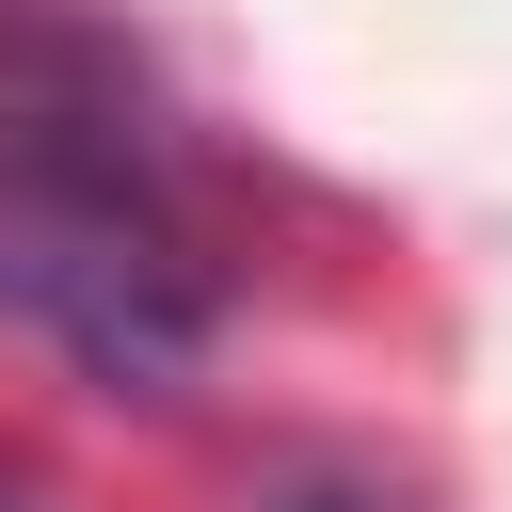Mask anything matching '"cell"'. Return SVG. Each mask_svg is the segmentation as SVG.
<instances>
[{"mask_svg":"<svg viewBox=\"0 0 512 512\" xmlns=\"http://www.w3.org/2000/svg\"><path fill=\"white\" fill-rule=\"evenodd\" d=\"M208 224L176 192V160L144 144L128 80L64 32H0V320H32L48 352H80L96 384L160 400L208 352Z\"/></svg>","mask_w":512,"mask_h":512,"instance_id":"1","label":"cell"},{"mask_svg":"<svg viewBox=\"0 0 512 512\" xmlns=\"http://www.w3.org/2000/svg\"><path fill=\"white\" fill-rule=\"evenodd\" d=\"M272 512H384V496H272Z\"/></svg>","mask_w":512,"mask_h":512,"instance_id":"2","label":"cell"},{"mask_svg":"<svg viewBox=\"0 0 512 512\" xmlns=\"http://www.w3.org/2000/svg\"><path fill=\"white\" fill-rule=\"evenodd\" d=\"M0 512H48V496H32V480H0Z\"/></svg>","mask_w":512,"mask_h":512,"instance_id":"3","label":"cell"}]
</instances>
